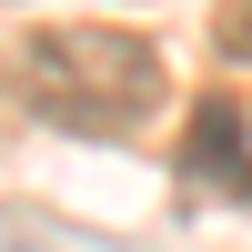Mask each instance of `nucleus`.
Segmentation results:
<instances>
[{"mask_svg":"<svg viewBox=\"0 0 252 252\" xmlns=\"http://www.w3.org/2000/svg\"><path fill=\"white\" fill-rule=\"evenodd\" d=\"M10 91H20V111L61 121V131L121 141L161 111V51L141 31H111V20H40L10 40Z\"/></svg>","mask_w":252,"mask_h":252,"instance_id":"nucleus-1","label":"nucleus"},{"mask_svg":"<svg viewBox=\"0 0 252 252\" xmlns=\"http://www.w3.org/2000/svg\"><path fill=\"white\" fill-rule=\"evenodd\" d=\"M182 182L192 192H222V202H252V131L232 101H192V131H182Z\"/></svg>","mask_w":252,"mask_h":252,"instance_id":"nucleus-2","label":"nucleus"},{"mask_svg":"<svg viewBox=\"0 0 252 252\" xmlns=\"http://www.w3.org/2000/svg\"><path fill=\"white\" fill-rule=\"evenodd\" d=\"M222 40H232V61H252V0H232V20H222Z\"/></svg>","mask_w":252,"mask_h":252,"instance_id":"nucleus-3","label":"nucleus"}]
</instances>
